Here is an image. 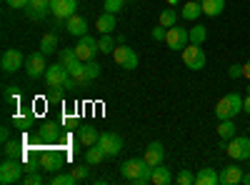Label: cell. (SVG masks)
I'll use <instances>...</instances> for the list:
<instances>
[{
    "instance_id": "obj_8",
    "label": "cell",
    "mask_w": 250,
    "mask_h": 185,
    "mask_svg": "<svg viewBox=\"0 0 250 185\" xmlns=\"http://www.w3.org/2000/svg\"><path fill=\"white\" fill-rule=\"evenodd\" d=\"M45 70H48V65H45V53H43V50L30 53V55L25 58V73H28V78H30V80L43 78V75H45Z\"/></svg>"
},
{
    "instance_id": "obj_12",
    "label": "cell",
    "mask_w": 250,
    "mask_h": 185,
    "mask_svg": "<svg viewBox=\"0 0 250 185\" xmlns=\"http://www.w3.org/2000/svg\"><path fill=\"white\" fill-rule=\"evenodd\" d=\"M75 53H78V58L83 60V63H88V60H93V58H95V53H100V50H98V40H95V38H90V35L78 38V43H75Z\"/></svg>"
},
{
    "instance_id": "obj_2",
    "label": "cell",
    "mask_w": 250,
    "mask_h": 185,
    "mask_svg": "<svg viewBox=\"0 0 250 185\" xmlns=\"http://www.w3.org/2000/svg\"><path fill=\"white\" fill-rule=\"evenodd\" d=\"M243 113V98L238 93H228L215 103V120H235V115Z\"/></svg>"
},
{
    "instance_id": "obj_42",
    "label": "cell",
    "mask_w": 250,
    "mask_h": 185,
    "mask_svg": "<svg viewBox=\"0 0 250 185\" xmlns=\"http://www.w3.org/2000/svg\"><path fill=\"white\" fill-rule=\"evenodd\" d=\"M5 3H8L10 8H15V10H25V8L30 5V0H5Z\"/></svg>"
},
{
    "instance_id": "obj_13",
    "label": "cell",
    "mask_w": 250,
    "mask_h": 185,
    "mask_svg": "<svg viewBox=\"0 0 250 185\" xmlns=\"http://www.w3.org/2000/svg\"><path fill=\"white\" fill-rule=\"evenodd\" d=\"M75 8H78V0H50V13L58 20L73 18L75 15Z\"/></svg>"
},
{
    "instance_id": "obj_27",
    "label": "cell",
    "mask_w": 250,
    "mask_h": 185,
    "mask_svg": "<svg viewBox=\"0 0 250 185\" xmlns=\"http://www.w3.org/2000/svg\"><path fill=\"white\" fill-rule=\"evenodd\" d=\"M40 50H43L45 55H53L58 50V35L55 33H45L43 38H40Z\"/></svg>"
},
{
    "instance_id": "obj_43",
    "label": "cell",
    "mask_w": 250,
    "mask_h": 185,
    "mask_svg": "<svg viewBox=\"0 0 250 185\" xmlns=\"http://www.w3.org/2000/svg\"><path fill=\"white\" fill-rule=\"evenodd\" d=\"M228 75H230L233 80H235V78H243V65H238V63H235V65H230V70H228Z\"/></svg>"
},
{
    "instance_id": "obj_11",
    "label": "cell",
    "mask_w": 250,
    "mask_h": 185,
    "mask_svg": "<svg viewBox=\"0 0 250 185\" xmlns=\"http://www.w3.org/2000/svg\"><path fill=\"white\" fill-rule=\"evenodd\" d=\"M165 43H168L170 50H183L188 43H190V30H185L180 25H173V28H168V38H165Z\"/></svg>"
},
{
    "instance_id": "obj_4",
    "label": "cell",
    "mask_w": 250,
    "mask_h": 185,
    "mask_svg": "<svg viewBox=\"0 0 250 185\" xmlns=\"http://www.w3.org/2000/svg\"><path fill=\"white\" fill-rule=\"evenodd\" d=\"M225 153L230 155L235 163H240V160H250V138H245V135H235V138H230V143L225 145Z\"/></svg>"
},
{
    "instance_id": "obj_1",
    "label": "cell",
    "mask_w": 250,
    "mask_h": 185,
    "mask_svg": "<svg viewBox=\"0 0 250 185\" xmlns=\"http://www.w3.org/2000/svg\"><path fill=\"white\" fill-rule=\"evenodd\" d=\"M120 173L125 180H130L135 185H148L150 175H153V165L145 158H130L120 165Z\"/></svg>"
},
{
    "instance_id": "obj_15",
    "label": "cell",
    "mask_w": 250,
    "mask_h": 185,
    "mask_svg": "<svg viewBox=\"0 0 250 185\" xmlns=\"http://www.w3.org/2000/svg\"><path fill=\"white\" fill-rule=\"evenodd\" d=\"M50 10V0H30V5L25 8L30 20H43Z\"/></svg>"
},
{
    "instance_id": "obj_22",
    "label": "cell",
    "mask_w": 250,
    "mask_h": 185,
    "mask_svg": "<svg viewBox=\"0 0 250 185\" xmlns=\"http://www.w3.org/2000/svg\"><path fill=\"white\" fill-rule=\"evenodd\" d=\"M38 138L43 140V143H55L60 138V123H45V125L40 128Z\"/></svg>"
},
{
    "instance_id": "obj_18",
    "label": "cell",
    "mask_w": 250,
    "mask_h": 185,
    "mask_svg": "<svg viewBox=\"0 0 250 185\" xmlns=\"http://www.w3.org/2000/svg\"><path fill=\"white\" fill-rule=\"evenodd\" d=\"M143 158L148 160L153 168H155V165H163V160H165V148L160 145V143H150V145L145 148V155H143Z\"/></svg>"
},
{
    "instance_id": "obj_33",
    "label": "cell",
    "mask_w": 250,
    "mask_h": 185,
    "mask_svg": "<svg viewBox=\"0 0 250 185\" xmlns=\"http://www.w3.org/2000/svg\"><path fill=\"white\" fill-rule=\"evenodd\" d=\"M98 50H100V53H105V55H113V50H115V40H113L110 35H103V38L98 40Z\"/></svg>"
},
{
    "instance_id": "obj_14",
    "label": "cell",
    "mask_w": 250,
    "mask_h": 185,
    "mask_svg": "<svg viewBox=\"0 0 250 185\" xmlns=\"http://www.w3.org/2000/svg\"><path fill=\"white\" fill-rule=\"evenodd\" d=\"M38 165L43 168V170H48V173H58L60 165H62V155H58L55 150H45L43 155H40Z\"/></svg>"
},
{
    "instance_id": "obj_16",
    "label": "cell",
    "mask_w": 250,
    "mask_h": 185,
    "mask_svg": "<svg viewBox=\"0 0 250 185\" xmlns=\"http://www.w3.org/2000/svg\"><path fill=\"white\" fill-rule=\"evenodd\" d=\"M65 30L75 38H83V35H88V20L83 18V15H73L68 18V23H65Z\"/></svg>"
},
{
    "instance_id": "obj_17",
    "label": "cell",
    "mask_w": 250,
    "mask_h": 185,
    "mask_svg": "<svg viewBox=\"0 0 250 185\" xmlns=\"http://www.w3.org/2000/svg\"><path fill=\"white\" fill-rule=\"evenodd\" d=\"M243 180V168H238V163H233V165H225L220 170V183L223 185H238Z\"/></svg>"
},
{
    "instance_id": "obj_3",
    "label": "cell",
    "mask_w": 250,
    "mask_h": 185,
    "mask_svg": "<svg viewBox=\"0 0 250 185\" xmlns=\"http://www.w3.org/2000/svg\"><path fill=\"white\" fill-rule=\"evenodd\" d=\"M23 173H25V165L20 160L3 158V165H0V183H3V185L20 183V180H23Z\"/></svg>"
},
{
    "instance_id": "obj_46",
    "label": "cell",
    "mask_w": 250,
    "mask_h": 185,
    "mask_svg": "<svg viewBox=\"0 0 250 185\" xmlns=\"http://www.w3.org/2000/svg\"><path fill=\"white\" fill-rule=\"evenodd\" d=\"M243 113H248V115H250V93L243 98Z\"/></svg>"
},
{
    "instance_id": "obj_52",
    "label": "cell",
    "mask_w": 250,
    "mask_h": 185,
    "mask_svg": "<svg viewBox=\"0 0 250 185\" xmlns=\"http://www.w3.org/2000/svg\"><path fill=\"white\" fill-rule=\"evenodd\" d=\"M248 163H250V160H248ZM248 168H250V165H248Z\"/></svg>"
},
{
    "instance_id": "obj_34",
    "label": "cell",
    "mask_w": 250,
    "mask_h": 185,
    "mask_svg": "<svg viewBox=\"0 0 250 185\" xmlns=\"http://www.w3.org/2000/svg\"><path fill=\"white\" fill-rule=\"evenodd\" d=\"M175 183H178V185H195V173H190V170H180V173L175 175Z\"/></svg>"
},
{
    "instance_id": "obj_19",
    "label": "cell",
    "mask_w": 250,
    "mask_h": 185,
    "mask_svg": "<svg viewBox=\"0 0 250 185\" xmlns=\"http://www.w3.org/2000/svg\"><path fill=\"white\" fill-rule=\"evenodd\" d=\"M95 30L100 35H110L115 30V13H103L98 20H95Z\"/></svg>"
},
{
    "instance_id": "obj_21",
    "label": "cell",
    "mask_w": 250,
    "mask_h": 185,
    "mask_svg": "<svg viewBox=\"0 0 250 185\" xmlns=\"http://www.w3.org/2000/svg\"><path fill=\"white\" fill-rule=\"evenodd\" d=\"M98 138H100V133H98L93 125H83V128H78V140H80L85 148L95 145V143H98Z\"/></svg>"
},
{
    "instance_id": "obj_40",
    "label": "cell",
    "mask_w": 250,
    "mask_h": 185,
    "mask_svg": "<svg viewBox=\"0 0 250 185\" xmlns=\"http://www.w3.org/2000/svg\"><path fill=\"white\" fill-rule=\"evenodd\" d=\"M153 40H155V43H160V40H165V38H168V28H163L160 23H158V28H153Z\"/></svg>"
},
{
    "instance_id": "obj_41",
    "label": "cell",
    "mask_w": 250,
    "mask_h": 185,
    "mask_svg": "<svg viewBox=\"0 0 250 185\" xmlns=\"http://www.w3.org/2000/svg\"><path fill=\"white\" fill-rule=\"evenodd\" d=\"M62 90H65V88H50L48 100H50V103H60V100H62Z\"/></svg>"
},
{
    "instance_id": "obj_39",
    "label": "cell",
    "mask_w": 250,
    "mask_h": 185,
    "mask_svg": "<svg viewBox=\"0 0 250 185\" xmlns=\"http://www.w3.org/2000/svg\"><path fill=\"white\" fill-rule=\"evenodd\" d=\"M88 173H90V163H88V165H80V168H73V175H75L78 183L80 180H88Z\"/></svg>"
},
{
    "instance_id": "obj_37",
    "label": "cell",
    "mask_w": 250,
    "mask_h": 185,
    "mask_svg": "<svg viewBox=\"0 0 250 185\" xmlns=\"http://www.w3.org/2000/svg\"><path fill=\"white\" fill-rule=\"evenodd\" d=\"M30 125H33V115H15V128L28 130Z\"/></svg>"
},
{
    "instance_id": "obj_31",
    "label": "cell",
    "mask_w": 250,
    "mask_h": 185,
    "mask_svg": "<svg viewBox=\"0 0 250 185\" xmlns=\"http://www.w3.org/2000/svg\"><path fill=\"white\" fill-rule=\"evenodd\" d=\"M205 38H208V28L195 23V28H190V43H195V45H203V43H205Z\"/></svg>"
},
{
    "instance_id": "obj_6",
    "label": "cell",
    "mask_w": 250,
    "mask_h": 185,
    "mask_svg": "<svg viewBox=\"0 0 250 185\" xmlns=\"http://www.w3.org/2000/svg\"><path fill=\"white\" fill-rule=\"evenodd\" d=\"M113 58H115V63H118L123 70H135V68H138V63H140L138 53H135L133 48H128L125 43H123V45H115Z\"/></svg>"
},
{
    "instance_id": "obj_20",
    "label": "cell",
    "mask_w": 250,
    "mask_h": 185,
    "mask_svg": "<svg viewBox=\"0 0 250 185\" xmlns=\"http://www.w3.org/2000/svg\"><path fill=\"white\" fill-rule=\"evenodd\" d=\"M220 183V173H215V168H200L195 173V185H215Z\"/></svg>"
},
{
    "instance_id": "obj_51",
    "label": "cell",
    "mask_w": 250,
    "mask_h": 185,
    "mask_svg": "<svg viewBox=\"0 0 250 185\" xmlns=\"http://www.w3.org/2000/svg\"><path fill=\"white\" fill-rule=\"evenodd\" d=\"M195 3H203V0H195Z\"/></svg>"
},
{
    "instance_id": "obj_45",
    "label": "cell",
    "mask_w": 250,
    "mask_h": 185,
    "mask_svg": "<svg viewBox=\"0 0 250 185\" xmlns=\"http://www.w3.org/2000/svg\"><path fill=\"white\" fill-rule=\"evenodd\" d=\"M10 140V128H3L0 130V143H8Z\"/></svg>"
},
{
    "instance_id": "obj_29",
    "label": "cell",
    "mask_w": 250,
    "mask_h": 185,
    "mask_svg": "<svg viewBox=\"0 0 250 185\" xmlns=\"http://www.w3.org/2000/svg\"><path fill=\"white\" fill-rule=\"evenodd\" d=\"M158 23H160L163 28H173V25H178V13H175V8H165V10L160 13V18H158Z\"/></svg>"
},
{
    "instance_id": "obj_30",
    "label": "cell",
    "mask_w": 250,
    "mask_h": 185,
    "mask_svg": "<svg viewBox=\"0 0 250 185\" xmlns=\"http://www.w3.org/2000/svg\"><path fill=\"white\" fill-rule=\"evenodd\" d=\"M103 158H105V153H103V148L98 145V143H95V145H90L88 153H85V163H90V165H98Z\"/></svg>"
},
{
    "instance_id": "obj_44",
    "label": "cell",
    "mask_w": 250,
    "mask_h": 185,
    "mask_svg": "<svg viewBox=\"0 0 250 185\" xmlns=\"http://www.w3.org/2000/svg\"><path fill=\"white\" fill-rule=\"evenodd\" d=\"M18 98H20L18 90H15L13 85H5V100H15V103H18Z\"/></svg>"
},
{
    "instance_id": "obj_7",
    "label": "cell",
    "mask_w": 250,
    "mask_h": 185,
    "mask_svg": "<svg viewBox=\"0 0 250 185\" xmlns=\"http://www.w3.org/2000/svg\"><path fill=\"white\" fill-rule=\"evenodd\" d=\"M0 68H3V73H18L20 68H25V55L20 53L18 48H8L3 53V58H0Z\"/></svg>"
},
{
    "instance_id": "obj_48",
    "label": "cell",
    "mask_w": 250,
    "mask_h": 185,
    "mask_svg": "<svg viewBox=\"0 0 250 185\" xmlns=\"http://www.w3.org/2000/svg\"><path fill=\"white\" fill-rule=\"evenodd\" d=\"M35 170H38V168L33 165V163H28V165H25V173H35Z\"/></svg>"
},
{
    "instance_id": "obj_28",
    "label": "cell",
    "mask_w": 250,
    "mask_h": 185,
    "mask_svg": "<svg viewBox=\"0 0 250 185\" xmlns=\"http://www.w3.org/2000/svg\"><path fill=\"white\" fill-rule=\"evenodd\" d=\"M235 123H233V118L230 120H218V135L223 138V140H230V138H235Z\"/></svg>"
},
{
    "instance_id": "obj_26",
    "label": "cell",
    "mask_w": 250,
    "mask_h": 185,
    "mask_svg": "<svg viewBox=\"0 0 250 185\" xmlns=\"http://www.w3.org/2000/svg\"><path fill=\"white\" fill-rule=\"evenodd\" d=\"M180 15H183L185 20H190V23H195V20L203 15V5H200V3H195V0H190V3H185V5H183Z\"/></svg>"
},
{
    "instance_id": "obj_24",
    "label": "cell",
    "mask_w": 250,
    "mask_h": 185,
    "mask_svg": "<svg viewBox=\"0 0 250 185\" xmlns=\"http://www.w3.org/2000/svg\"><path fill=\"white\" fill-rule=\"evenodd\" d=\"M3 158L20 160V158H23V143H20V140H8V143H3Z\"/></svg>"
},
{
    "instance_id": "obj_38",
    "label": "cell",
    "mask_w": 250,
    "mask_h": 185,
    "mask_svg": "<svg viewBox=\"0 0 250 185\" xmlns=\"http://www.w3.org/2000/svg\"><path fill=\"white\" fill-rule=\"evenodd\" d=\"M123 3H125V0H105V13H120L123 10Z\"/></svg>"
},
{
    "instance_id": "obj_47",
    "label": "cell",
    "mask_w": 250,
    "mask_h": 185,
    "mask_svg": "<svg viewBox=\"0 0 250 185\" xmlns=\"http://www.w3.org/2000/svg\"><path fill=\"white\" fill-rule=\"evenodd\" d=\"M243 78H248V80H250V60L243 65Z\"/></svg>"
},
{
    "instance_id": "obj_50",
    "label": "cell",
    "mask_w": 250,
    "mask_h": 185,
    "mask_svg": "<svg viewBox=\"0 0 250 185\" xmlns=\"http://www.w3.org/2000/svg\"><path fill=\"white\" fill-rule=\"evenodd\" d=\"M168 3H170V8H175V5H178V0H168Z\"/></svg>"
},
{
    "instance_id": "obj_9",
    "label": "cell",
    "mask_w": 250,
    "mask_h": 185,
    "mask_svg": "<svg viewBox=\"0 0 250 185\" xmlns=\"http://www.w3.org/2000/svg\"><path fill=\"white\" fill-rule=\"evenodd\" d=\"M43 78H45L48 88H65V83L70 80V73H68V68L62 63H55V65H48Z\"/></svg>"
},
{
    "instance_id": "obj_32",
    "label": "cell",
    "mask_w": 250,
    "mask_h": 185,
    "mask_svg": "<svg viewBox=\"0 0 250 185\" xmlns=\"http://www.w3.org/2000/svg\"><path fill=\"white\" fill-rule=\"evenodd\" d=\"M75 175L73 173H53L50 178V185H75Z\"/></svg>"
},
{
    "instance_id": "obj_35",
    "label": "cell",
    "mask_w": 250,
    "mask_h": 185,
    "mask_svg": "<svg viewBox=\"0 0 250 185\" xmlns=\"http://www.w3.org/2000/svg\"><path fill=\"white\" fill-rule=\"evenodd\" d=\"M85 73H88V80H90V83H93L95 78H100L103 68H100V65L95 63V60H88V63H85Z\"/></svg>"
},
{
    "instance_id": "obj_49",
    "label": "cell",
    "mask_w": 250,
    "mask_h": 185,
    "mask_svg": "<svg viewBox=\"0 0 250 185\" xmlns=\"http://www.w3.org/2000/svg\"><path fill=\"white\" fill-rule=\"evenodd\" d=\"M240 183H243V185H250V173H248V175H243V180H240Z\"/></svg>"
},
{
    "instance_id": "obj_5",
    "label": "cell",
    "mask_w": 250,
    "mask_h": 185,
    "mask_svg": "<svg viewBox=\"0 0 250 185\" xmlns=\"http://www.w3.org/2000/svg\"><path fill=\"white\" fill-rule=\"evenodd\" d=\"M205 50L200 48V45H195V43H190V45H185L183 48V65L185 68H190V70H203L205 68Z\"/></svg>"
},
{
    "instance_id": "obj_10",
    "label": "cell",
    "mask_w": 250,
    "mask_h": 185,
    "mask_svg": "<svg viewBox=\"0 0 250 185\" xmlns=\"http://www.w3.org/2000/svg\"><path fill=\"white\" fill-rule=\"evenodd\" d=\"M98 145L103 148L105 158H115V155H120V153H123V138H120L118 133H100Z\"/></svg>"
},
{
    "instance_id": "obj_36",
    "label": "cell",
    "mask_w": 250,
    "mask_h": 185,
    "mask_svg": "<svg viewBox=\"0 0 250 185\" xmlns=\"http://www.w3.org/2000/svg\"><path fill=\"white\" fill-rule=\"evenodd\" d=\"M20 183H23V185H40V183H43V175H40L38 170L35 173H25Z\"/></svg>"
},
{
    "instance_id": "obj_23",
    "label": "cell",
    "mask_w": 250,
    "mask_h": 185,
    "mask_svg": "<svg viewBox=\"0 0 250 185\" xmlns=\"http://www.w3.org/2000/svg\"><path fill=\"white\" fill-rule=\"evenodd\" d=\"M150 183L153 185H170L173 183V173L165 168V165H155L153 168V175H150Z\"/></svg>"
},
{
    "instance_id": "obj_25",
    "label": "cell",
    "mask_w": 250,
    "mask_h": 185,
    "mask_svg": "<svg viewBox=\"0 0 250 185\" xmlns=\"http://www.w3.org/2000/svg\"><path fill=\"white\" fill-rule=\"evenodd\" d=\"M203 15L208 18H218L223 10H225V0H203Z\"/></svg>"
}]
</instances>
